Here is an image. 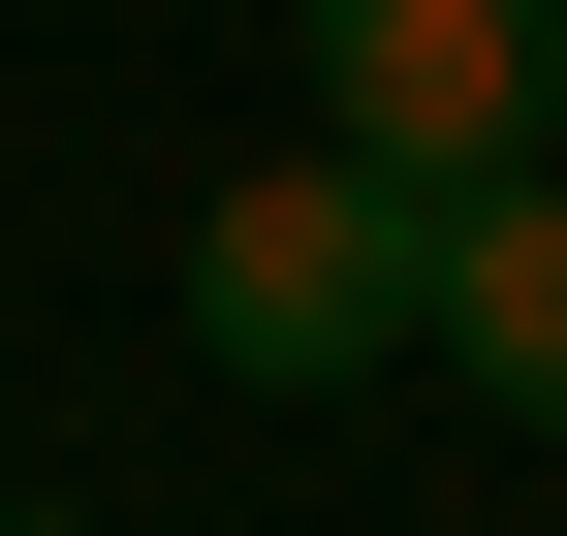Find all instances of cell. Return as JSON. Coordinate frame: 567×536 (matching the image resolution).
<instances>
[{
  "mask_svg": "<svg viewBox=\"0 0 567 536\" xmlns=\"http://www.w3.org/2000/svg\"><path fill=\"white\" fill-rule=\"evenodd\" d=\"M410 316H442V189L347 158V126H284V158L189 221V348L252 379V411H316V379H379Z\"/></svg>",
  "mask_w": 567,
  "mask_h": 536,
  "instance_id": "6da1fadb",
  "label": "cell"
},
{
  "mask_svg": "<svg viewBox=\"0 0 567 536\" xmlns=\"http://www.w3.org/2000/svg\"><path fill=\"white\" fill-rule=\"evenodd\" d=\"M284 32H316V126L410 158V189L567 158V0H284Z\"/></svg>",
  "mask_w": 567,
  "mask_h": 536,
  "instance_id": "7a4b0ae2",
  "label": "cell"
},
{
  "mask_svg": "<svg viewBox=\"0 0 567 536\" xmlns=\"http://www.w3.org/2000/svg\"><path fill=\"white\" fill-rule=\"evenodd\" d=\"M410 348L473 379L505 442H567V158H505V189H442V316Z\"/></svg>",
  "mask_w": 567,
  "mask_h": 536,
  "instance_id": "3957f363",
  "label": "cell"
},
{
  "mask_svg": "<svg viewBox=\"0 0 567 536\" xmlns=\"http://www.w3.org/2000/svg\"><path fill=\"white\" fill-rule=\"evenodd\" d=\"M0 536H63V505H0Z\"/></svg>",
  "mask_w": 567,
  "mask_h": 536,
  "instance_id": "277c9868",
  "label": "cell"
}]
</instances>
